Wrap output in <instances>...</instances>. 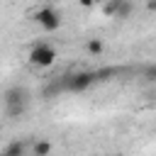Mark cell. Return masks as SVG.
<instances>
[{"mask_svg":"<svg viewBox=\"0 0 156 156\" xmlns=\"http://www.w3.org/2000/svg\"><path fill=\"white\" fill-rule=\"evenodd\" d=\"M93 80H95V73L80 71V73H76V76H71V78L66 80V88L73 90V93H80V90H85L88 85H93Z\"/></svg>","mask_w":156,"mask_h":156,"instance_id":"cell-5","label":"cell"},{"mask_svg":"<svg viewBox=\"0 0 156 156\" xmlns=\"http://www.w3.org/2000/svg\"><path fill=\"white\" fill-rule=\"evenodd\" d=\"M0 132H2V122H0Z\"/></svg>","mask_w":156,"mask_h":156,"instance_id":"cell-13","label":"cell"},{"mask_svg":"<svg viewBox=\"0 0 156 156\" xmlns=\"http://www.w3.org/2000/svg\"><path fill=\"white\" fill-rule=\"evenodd\" d=\"M2 156H24V144H22V141H12V144H7L5 151H2Z\"/></svg>","mask_w":156,"mask_h":156,"instance_id":"cell-7","label":"cell"},{"mask_svg":"<svg viewBox=\"0 0 156 156\" xmlns=\"http://www.w3.org/2000/svg\"><path fill=\"white\" fill-rule=\"evenodd\" d=\"M117 156H122V154H117Z\"/></svg>","mask_w":156,"mask_h":156,"instance_id":"cell-14","label":"cell"},{"mask_svg":"<svg viewBox=\"0 0 156 156\" xmlns=\"http://www.w3.org/2000/svg\"><path fill=\"white\" fill-rule=\"evenodd\" d=\"M78 2H80L83 7H93V5H95V0H78Z\"/></svg>","mask_w":156,"mask_h":156,"instance_id":"cell-10","label":"cell"},{"mask_svg":"<svg viewBox=\"0 0 156 156\" xmlns=\"http://www.w3.org/2000/svg\"><path fill=\"white\" fill-rule=\"evenodd\" d=\"M5 112H7V117H12V119H22V115L27 112V105H7Z\"/></svg>","mask_w":156,"mask_h":156,"instance_id":"cell-8","label":"cell"},{"mask_svg":"<svg viewBox=\"0 0 156 156\" xmlns=\"http://www.w3.org/2000/svg\"><path fill=\"white\" fill-rule=\"evenodd\" d=\"M95 2H107V0H95Z\"/></svg>","mask_w":156,"mask_h":156,"instance_id":"cell-12","label":"cell"},{"mask_svg":"<svg viewBox=\"0 0 156 156\" xmlns=\"http://www.w3.org/2000/svg\"><path fill=\"white\" fill-rule=\"evenodd\" d=\"M32 154H34V156H51V141H46V139H39V141H34V146H32Z\"/></svg>","mask_w":156,"mask_h":156,"instance_id":"cell-6","label":"cell"},{"mask_svg":"<svg viewBox=\"0 0 156 156\" xmlns=\"http://www.w3.org/2000/svg\"><path fill=\"white\" fill-rule=\"evenodd\" d=\"M146 7L149 10H156V0H146Z\"/></svg>","mask_w":156,"mask_h":156,"instance_id":"cell-11","label":"cell"},{"mask_svg":"<svg viewBox=\"0 0 156 156\" xmlns=\"http://www.w3.org/2000/svg\"><path fill=\"white\" fill-rule=\"evenodd\" d=\"M54 61H56V49H54L49 41H39V44L32 46V51H29V63H32V66L49 68Z\"/></svg>","mask_w":156,"mask_h":156,"instance_id":"cell-1","label":"cell"},{"mask_svg":"<svg viewBox=\"0 0 156 156\" xmlns=\"http://www.w3.org/2000/svg\"><path fill=\"white\" fill-rule=\"evenodd\" d=\"M27 102H29V93L24 88H20V85H12V88H7L2 93V105L5 107L7 105H27Z\"/></svg>","mask_w":156,"mask_h":156,"instance_id":"cell-4","label":"cell"},{"mask_svg":"<svg viewBox=\"0 0 156 156\" xmlns=\"http://www.w3.org/2000/svg\"><path fill=\"white\" fill-rule=\"evenodd\" d=\"M85 49H88V54H93V56H100V54L105 51V44H102L100 39H90Z\"/></svg>","mask_w":156,"mask_h":156,"instance_id":"cell-9","label":"cell"},{"mask_svg":"<svg viewBox=\"0 0 156 156\" xmlns=\"http://www.w3.org/2000/svg\"><path fill=\"white\" fill-rule=\"evenodd\" d=\"M132 10H134L132 0H107L105 2V15H112L117 20H127L132 15Z\"/></svg>","mask_w":156,"mask_h":156,"instance_id":"cell-3","label":"cell"},{"mask_svg":"<svg viewBox=\"0 0 156 156\" xmlns=\"http://www.w3.org/2000/svg\"><path fill=\"white\" fill-rule=\"evenodd\" d=\"M34 22H37L44 32H56V29L61 27V12H58L56 7H51V5H44V7H39V10L34 12Z\"/></svg>","mask_w":156,"mask_h":156,"instance_id":"cell-2","label":"cell"}]
</instances>
